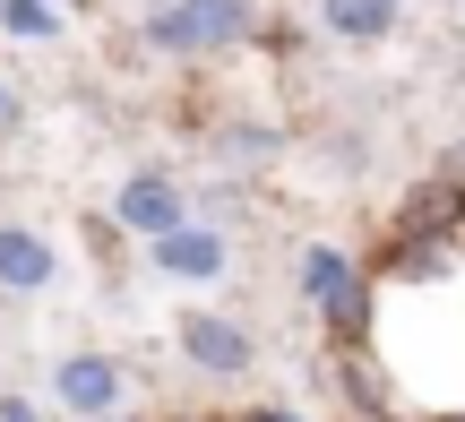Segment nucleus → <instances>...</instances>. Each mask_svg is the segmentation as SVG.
<instances>
[{"instance_id": "nucleus-1", "label": "nucleus", "mask_w": 465, "mask_h": 422, "mask_svg": "<svg viewBox=\"0 0 465 422\" xmlns=\"http://www.w3.org/2000/svg\"><path fill=\"white\" fill-rule=\"evenodd\" d=\"M250 26H259L250 0H164V9L147 17V44L155 52H224V44H242Z\"/></svg>"}, {"instance_id": "nucleus-2", "label": "nucleus", "mask_w": 465, "mask_h": 422, "mask_svg": "<svg viewBox=\"0 0 465 422\" xmlns=\"http://www.w3.org/2000/svg\"><path fill=\"white\" fill-rule=\"evenodd\" d=\"M182 354L199 362L207 379H242L250 362H259V345H250V328L224 319V310H182Z\"/></svg>"}, {"instance_id": "nucleus-3", "label": "nucleus", "mask_w": 465, "mask_h": 422, "mask_svg": "<svg viewBox=\"0 0 465 422\" xmlns=\"http://www.w3.org/2000/svg\"><path fill=\"white\" fill-rule=\"evenodd\" d=\"M147 250H155V268L164 276H190V285H207V276H224L232 268V241L216 233V224H164V233H147Z\"/></svg>"}, {"instance_id": "nucleus-4", "label": "nucleus", "mask_w": 465, "mask_h": 422, "mask_svg": "<svg viewBox=\"0 0 465 422\" xmlns=\"http://www.w3.org/2000/svg\"><path fill=\"white\" fill-rule=\"evenodd\" d=\"M302 302L328 310L336 328H362L371 319V310H362V285H353V268H345V250H328V241L302 250Z\"/></svg>"}, {"instance_id": "nucleus-5", "label": "nucleus", "mask_w": 465, "mask_h": 422, "mask_svg": "<svg viewBox=\"0 0 465 422\" xmlns=\"http://www.w3.org/2000/svg\"><path fill=\"white\" fill-rule=\"evenodd\" d=\"M113 224L121 233H164V224H182V182L173 172H130L113 199Z\"/></svg>"}, {"instance_id": "nucleus-6", "label": "nucleus", "mask_w": 465, "mask_h": 422, "mask_svg": "<svg viewBox=\"0 0 465 422\" xmlns=\"http://www.w3.org/2000/svg\"><path fill=\"white\" fill-rule=\"evenodd\" d=\"M52 397H61L69 414H113L121 406V362L113 354H69L61 371H52Z\"/></svg>"}, {"instance_id": "nucleus-7", "label": "nucleus", "mask_w": 465, "mask_h": 422, "mask_svg": "<svg viewBox=\"0 0 465 422\" xmlns=\"http://www.w3.org/2000/svg\"><path fill=\"white\" fill-rule=\"evenodd\" d=\"M0 285L9 293H44L52 285V241L26 224H0Z\"/></svg>"}, {"instance_id": "nucleus-8", "label": "nucleus", "mask_w": 465, "mask_h": 422, "mask_svg": "<svg viewBox=\"0 0 465 422\" xmlns=\"http://www.w3.org/2000/svg\"><path fill=\"white\" fill-rule=\"evenodd\" d=\"M397 26V0H328V34L336 44H380Z\"/></svg>"}, {"instance_id": "nucleus-9", "label": "nucleus", "mask_w": 465, "mask_h": 422, "mask_svg": "<svg viewBox=\"0 0 465 422\" xmlns=\"http://www.w3.org/2000/svg\"><path fill=\"white\" fill-rule=\"evenodd\" d=\"M0 26H9L17 44H52V34H61V17H52L44 0H0Z\"/></svg>"}, {"instance_id": "nucleus-10", "label": "nucleus", "mask_w": 465, "mask_h": 422, "mask_svg": "<svg viewBox=\"0 0 465 422\" xmlns=\"http://www.w3.org/2000/svg\"><path fill=\"white\" fill-rule=\"evenodd\" d=\"M345 397L362 414H388V388H380V371H371V362H345Z\"/></svg>"}, {"instance_id": "nucleus-11", "label": "nucleus", "mask_w": 465, "mask_h": 422, "mask_svg": "<svg viewBox=\"0 0 465 422\" xmlns=\"http://www.w3.org/2000/svg\"><path fill=\"white\" fill-rule=\"evenodd\" d=\"M17 121H26V95H17V86H0V138H17Z\"/></svg>"}, {"instance_id": "nucleus-12", "label": "nucleus", "mask_w": 465, "mask_h": 422, "mask_svg": "<svg viewBox=\"0 0 465 422\" xmlns=\"http://www.w3.org/2000/svg\"><path fill=\"white\" fill-rule=\"evenodd\" d=\"M0 422H35V406H26V397H9V406H0Z\"/></svg>"}, {"instance_id": "nucleus-13", "label": "nucleus", "mask_w": 465, "mask_h": 422, "mask_svg": "<svg viewBox=\"0 0 465 422\" xmlns=\"http://www.w3.org/2000/svg\"><path fill=\"white\" fill-rule=\"evenodd\" d=\"M242 422H302V414H284V406H259V414H242Z\"/></svg>"}, {"instance_id": "nucleus-14", "label": "nucleus", "mask_w": 465, "mask_h": 422, "mask_svg": "<svg viewBox=\"0 0 465 422\" xmlns=\"http://www.w3.org/2000/svg\"><path fill=\"white\" fill-rule=\"evenodd\" d=\"M440 422H465V414H440Z\"/></svg>"}]
</instances>
